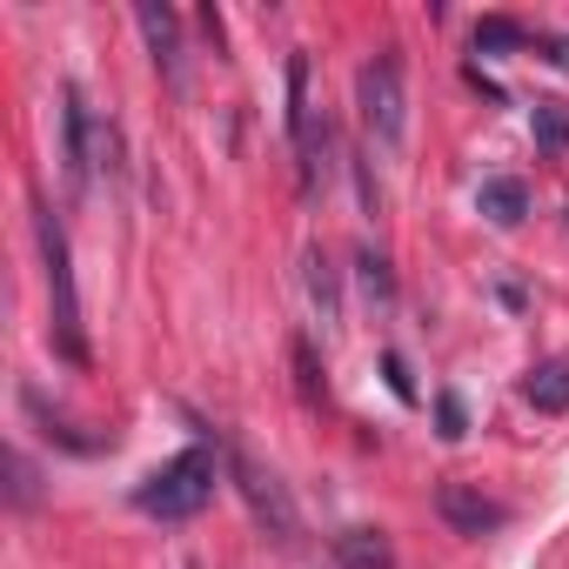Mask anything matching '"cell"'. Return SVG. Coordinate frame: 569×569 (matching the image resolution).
Masks as SVG:
<instances>
[{
  "label": "cell",
  "mask_w": 569,
  "mask_h": 569,
  "mask_svg": "<svg viewBox=\"0 0 569 569\" xmlns=\"http://www.w3.org/2000/svg\"><path fill=\"white\" fill-rule=\"evenodd\" d=\"M221 469H228V449L194 442V449L168 456L148 482H134V509H141V516H154V522H188V516H201V509L214 502Z\"/></svg>",
  "instance_id": "cell-1"
},
{
  "label": "cell",
  "mask_w": 569,
  "mask_h": 569,
  "mask_svg": "<svg viewBox=\"0 0 569 569\" xmlns=\"http://www.w3.org/2000/svg\"><path fill=\"white\" fill-rule=\"evenodd\" d=\"M34 241H41V274H48V316H54V349L88 369V336H81V296H74V254H68V228L54 221L48 201H34Z\"/></svg>",
  "instance_id": "cell-2"
},
{
  "label": "cell",
  "mask_w": 569,
  "mask_h": 569,
  "mask_svg": "<svg viewBox=\"0 0 569 569\" xmlns=\"http://www.w3.org/2000/svg\"><path fill=\"white\" fill-rule=\"evenodd\" d=\"M356 108H362L369 141L396 154L402 134H409V88H402V54H396V48H382L376 61H362V74H356Z\"/></svg>",
  "instance_id": "cell-3"
},
{
  "label": "cell",
  "mask_w": 569,
  "mask_h": 569,
  "mask_svg": "<svg viewBox=\"0 0 569 569\" xmlns=\"http://www.w3.org/2000/svg\"><path fill=\"white\" fill-rule=\"evenodd\" d=\"M228 476H234V489L248 496V509H254V522L274 536V542H296V529H302V516H296V502H289V489H281V476H268L261 462H248L241 449H228Z\"/></svg>",
  "instance_id": "cell-4"
},
{
  "label": "cell",
  "mask_w": 569,
  "mask_h": 569,
  "mask_svg": "<svg viewBox=\"0 0 569 569\" xmlns=\"http://www.w3.org/2000/svg\"><path fill=\"white\" fill-rule=\"evenodd\" d=\"M289 134H296L302 188L316 194V188H322V154H329V121H316V101H309V61H302V54H289Z\"/></svg>",
  "instance_id": "cell-5"
},
{
  "label": "cell",
  "mask_w": 569,
  "mask_h": 569,
  "mask_svg": "<svg viewBox=\"0 0 569 569\" xmlns=\"http://www.w3.org/2000/svg\"><path fill=\"white\" fill-rule=\"evenodd\" d=\"M61 168H68V188L81 194L101 168V114L88 108L81 88H61Z\"/></svg>",
  "instance_id": "cell-6"
},
{
  "label": "cell",
  "mask_w": 569,
  "mask_h": 569,
  "mask_svg": "<svg viewBox=\"0 0 569 569\" xmlns=\"http://www.w3.org/2000/svg\"><path fill=\"white\" fill-rule=\"evenodd\" d=\"M436 509H442V522H449L456 536H489V529L509 522V509H502L496 496L469 489V482H442V489H436Z\"/></svg>",
  "instance_id": "cell-7"
},
{
  "label": "cell",
  "mask_w": 569,
  "mask_h": 569,
  "mask_svg": "<svg viewBox=\"0 0 569 569\" xmlns=\"http://www.w3.org/2000/svg\"><path fill=\"white\" fill-rule=\"evenodd\" d=\"M134 28H141V41H148V54H154V68L181 88V21L168 14V8H134Z\"/></svg>",
  "instance_id": "cell-8"
},
{
  "label": "cell",
  "mask_w": 569,
  "mask_h": 569,
  "mask_svg": "<svg viewBox=\"0 0 569 569\" xmlns=\"http://www.w3.org/2000/svg\"><path fill=\"white\" fill-rule=\"evenodd\" d=\"M21 409H28V416L48 429V442L74 449V456H101V449H108V436H81V422H68V416H61V409H54L41 389H21Z\"/></svg>",
  "instance_id": "cell-9"
},
{
  "label": "cell",
  "mask_w": 569,
  "mask_h": 569,
  "mask_svg": "<svg viewBox=\"0 0 569 569\" xmlns=\"http://www.w3.org/2000/svg\"><path fill=\"white\" fill-rule=\"evenodd\" d=\"M336 562L342 569H396V549L382 529H342L336 536Z\"/></svg>",
  "instance_id": "cell-10"
},
{
  "label": "cell",
  "mask_w": 569,
  "mask_h": 569,
  "mask_svg": "<svg viewBox=\"0 0 569 569\" xmlns=\"http://www.w3.org/2000/svg\"><path fill=\"white\" fill-rule=\"evenodd\" d=\"M476 208L496 221V228H516L522 214H529V188L516 181V174H496V181H482V194H476Z\"/></svg>",
  "instance_id": "cell-11"
},
{
  "label": "cell",
  "mask_w": 569,
  "mask_h": 569,
  "mask_svg": "<svg viewBox=\"0 0 569 569\" xmlns=\"http://www.w3.org/2000/svg\"><path fill=\"white\" fill-rule=\"evenodd\" d=\"M522 402L542 409V416H562V409H569V362H542V369H529Z\"/></svg>",
  "instance_id": "cell-12"
},
{
  "label": "cell",
  "mask_w": 569,
  "mask_h": 569,
  "mask_svg": "<svg viewBox=\"0 0 569 569\" xmlns=\"http://www.w3.org/2000/svg\"><path fill=\"white\" fill-rule=\"evenodd\" d=\"M309 296H316L322 322L336 329V322H342V289H336V268H329V254H322V248H309Z\"/></svg>",
  "instance_id": "cell-13"
},
{
  "label": "cell",
  "mask_w": 569,
  "mask_h": 569,
  "mask_svg": "<svg viewBox=\"0 0 569 569\" xmlns=\"http://www.w3.org/2000/svg\"><path fill=\"white\" fill-rule=\"evenodd\" d=\"M529 134H536V148H542V154H562V148H569V114H562V101H536Z\"/></svg>",
  "instance_id": "cell-14"
},
{
  "label": "cell",
  "mask_w": 569,
  "mask_h": 569,
  "mask_svg": "<svg viewBox=\"0 0 569 569\" xmlns=\"http://www.w3.org/2000/svg\"><path fill=\"white\" fill-rule=\"evenodd\" d=\"M8 502H14L21 516L41 502V469L28 462V449H8Z\"/></svg>",
  "instance_id": "cell-15"
},
{
  "label": "cell",
  "mask_w": 569,
  "mask_h": 569,
  "mask_svg": "<svg viewBox=\"0 0 569 569\" xmlns=\"http://www.w3.org/2000/svg\"><path fill=\"white\" fill-rule=\"evenodd\" d=\"M529 41H536V34H529L522 21H502V14L476 28V54H496V48H529Z\"/></svg>",
  "instance_id": "cell-16"
},
{
  "label": "cell",
  "mask_w": 569,
  "mask_h": 569,
  "mask_svg": "<svg viewBox=\"0 0 569 569\" xmlns=\"http://www.w3.org/2000/svg\"><path fill=\"white\" fill-rule=\"evenodd\" d=\"M436 422H442V442H462L469 436V416H462L456 396H436Z\"/></svg>",
  "instance_id": "cell-17"
},
{
  "label": "cell",
  "mask_w": 569,
  "mask_h": 569,
  "mask_svg": "<svg viewBox=\"0 0 569 569\" xmlns=\"http://www.w3.org/2000/svg\"><path fill=\"white\" fill-rule=\"evenodd\" d=\"M296 376H302V396L322 402V376H316V349L309 342H296Z\"/></svg>",
  "instance_id": "cell-18"
},
{
  "label": "cell",
  "mask_w": 569,
  "mask_h": 569,
  "mask_svg": "<svg viewBox=\"0 0 569 569\" xmlns=\"http://www.w3.org/2000/svg\"><path fill=\"white\" fill-rule=\"evenodd\" d=\"M382 376H389V389H396L402 402H416V382H409V362H402V356H382Z\"/></svg>",
  "instance_id": "cell-19"
},
{
  "label": "cell",
  "mask_w": 569,
  "mask_h": 569,
  "mask_svg": "<svg viewBox=\"0 0 569 569\" xmlns=\"http://www.w3.org/2000/svg\"><path fill=\"white\" fill-rule=\"evenodd\" d=\"M362 281L376 296H389V268H382V254H362Z\"/></svg>",
  "instance_id": "cell-20"
},
{
  "label": "cell",
  "mask_w": 569,
  "mask_h": 569,
  "mask_svg": "<svg viewBox=\"0 0 569 569\" xmlns=\"http://www.w3.org/2000/svg\"><path fill=\"white\" fill-rule=\"evenodd\" d=\"M542 54H549V61H556L562 74H569V41H556V34H542Z\"/></svg>",
  "instance_id": "cell-21"
},
{
  "label": "cell",
  "mask_w": 569,
  "mask_h": 569,
  "mask_svg": "<svg viewBox=\"0 0 569 569\" xmlns=\"http://www.w3.org/2000/svg\"><path fill=\"white\" fill-rule=\"evenodd\" d=\"M188 569H201V562H188Z\"/></svg>",
  "instance_id": "cell-22"
}]
</instances>
